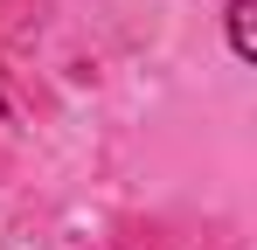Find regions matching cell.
<instances>
[{
    "instance_id": "6da1fadb",
    "label": "cell",
    "mask_w": 257,
    "mask_h": 250,
    "mask_svg": "<svg viewBox=\"0 0 257 250\" xmlns=\"http://www.w3.org/2000/svg\"><path fill=\"white\" fill-rule=\"evenodd\" d=\"M250 14H257V0H229V49L250 63L257 56V35H250Z\"/></svg>"
},
{
    "instance_id": "7a4b0ae2",
    "label": "cell",
    "mask_w": 257,
    "mask_h": 250,
    "mask_svg": "<svg viewBox=\"0 0 257 250\" xmlns=\"http://www.w3.org/2000/svg\"><path fill=\"white\" fill-rule=\"evenodd\" d=\"M0 111H7V97H0Z\"/></svg>"
}]
</instances>
